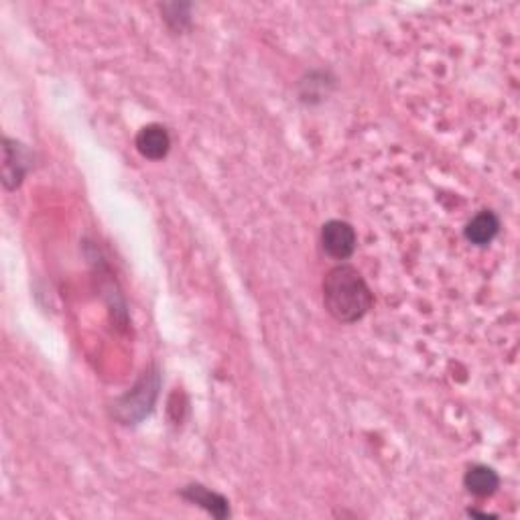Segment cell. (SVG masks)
<instances>
[{
  "instance_id": "3957f363",
  "label": "cell",
  "mask_w": 520,
  "mask_h": 520,
  "mask_svg": "<svg viewBox=\"0 0 520 520\" xmlns=\"http://www.w3.org/2000/svg\"><path fill=\"white\" fill-rule=\"evenodd\" d=\"M5 163H3V183L6 189H16L23 183L25 175L31 169V153L25 145L13 138H5Z\"/></svg>"
},
{
  "instance_id": "277c9868",
  "label": "cell",
  "mask_w": 520,
  "mask_h": 520,
  "mask_svg": "<svg viewBox=\"0 0 520 520\" xmlns=\"http://www.w3.org/2000/svg\"><path fill=\"white\" fill-rule=\"evenodd\" d=\"M135 145H137V151L145 158L161 161V158L169 155L171 137H169V132H167V128L161 125H147L138 130Z\"/></svg>"
},
{
  "instance_id": "6da1fadb",
  "label": "cell",
  "mask_w": 520,
  "mask_h": 520,
  "mask_svg": "<svg viewBox=\"0 0 520 520\" xmlns=\"http://www.w3.org/2000/svg\"><path fill=\"white\" fill-rule=\"evenodd\" d=\"M374 295L358 269L338 264L323 279V305L340 323H356L372 310Z\"/></svg>"
},
{
  "instance_id": "5b68a950",
  "label": "cell",
  "mask_w": 520,
  "mask_h": 520,
  "mask_svg": "<svg viewBox=\"0 0 520 520\" xmlns=\"http://www.w3.org/2000/svg\"><path fill=\"white\" fill-rule=\"evenodd\" d=\"M181 498L199 508H204L206 513H209L218 520L230 516V505H228V500L222 495H218V492L201 486V484H189V486H185L181 490Z\"/></svg>"
},
{
  "instance_id": "8992f818",
  "label": "cell",
  "mask_w": 520,
  "mask_h": 520,
  "mask_svg": "<svg viewBox=\"0 0 520 520\" xmlns=\"http://www.w3.org/2000/svg\"><path fill=\"white\" fill-rule=\"evenodd\" d=\"M464 486L478 498L492 496L500 486V475L488 465H472L464 475Z\"/></svg>"
},
{
  "instance_id": "52a82bcc",
  "label": "cell",
  "mask_w": 520,
  "mask_h": 520,
  "mask_svg": "<svg viewBox=\"0 0 520 520\" xmlns=\"http://www.w3.org/2000/svg\"><path fill=\"white\" fill-rule=\"evenodd\" d=\"M500 230V219L496 218L495 211L484 209L478 216H474L468 226H465V238L468 242L475 246H486L495 240Z\"/></svg>"
},
{
  "instance_id": "7a4b0ae2",
  "label": "cell",
  "mask_w": 520,
  "mask_h": 520,
  "mask_svg": "<svg viewBox=\"0 0 520 520\" xmlns=\"http://www.w3.org/2000/svg\"><path fill=\"white\" fill-rule=\"evenodd\" d=\"M356 230L343 219H330L321 228V246L333 260H348L356 250Z\"/></svg>"
}]
</instances>
